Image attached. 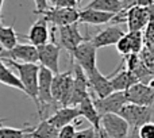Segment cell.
I'll list each match as a JSON object with an SVG mask.
<instances>
[{"instance_id":"1","label":"cell","mask_w":154,"mask_h":138,"mask_svg":"<svg viewBox=\"0 0 154 138\" xmlns=\"http://www.w3.org/2000/svg\"><path fill=\"white\" fill-rule=\"evenodd\" d=\"M11 68H14L18 72L19 79L22 80L24 85V93L31 99L37 106V110L39 112L41 104L38 99V81H39V69L41 67L34 62H18L11 58H3Z\"/></svg>"},{"instance_id":"2","label":"cell","mask_w":154,"mask_h":138,"mask_svg":"<svg viewBox=\"0 0 154 138\" xmlns=\"http://www.w3.org/2000/svg\"><path fill=\"white\" fill-rule=\"evenodd\" d=\"M73 80H75V73L73 71L60 72L54 74L53 85H51V95L56 102V104L62 106H69L70 98H72V89H73Z\"/></svg>"},{"instance_id":"3","label":"cell","mask_w":154,"mask_h":138,"mask_svg":"<svg viewBox=\"0 0 154 138\" xmlns=\"http://www.w3.org/2000/svg\"><path fill=\"white\" fill-rule=\"evenodd\" d=\"M118 114L123 117L130 127L133 129V133H138V129L142 125L150 122L153 115V110L150 106H141V104L126 103Z\"/></svg>"},{"instance_id":"4","label":"cell","mask_w":154,"mask_h":138,"mask_svg":"<svg viewBox=\"0 0 154 138\" xmlns=\"http://www.w3.org/2000/svg\"><path fill=\"white\" fill-rule=\"evenodd\" d=\"M54 73L50 69L45 68L41 65L39 69V81H38V99H39L41 110H39V117L41 119L43 118V108L51 104H56L51 95V85H53Z\"/></svg>"},{"instance_id":"5","label":"cell","mask_w":154,"mask_h":138,"mask_svg":"<svg viewBox=\"0 0 154 138\" xmlns=\"http://www.w3.org/2000/svg\"><path fill=\"white\" fill-rule=\"evenodd\" d=\"M39 15L46 16L51 24L61 27L77 23L80 19V11L76 7H49Z\"/></svg>"},{"instance_id":"6","label":"cell","mask_w":154,"mask_h":138,"mask_svg":"<svg viewBox=\"0 0 154 138\" xmlns=\"http://www.w3.org/2000/svg\"><path fill=\"white\" fill-rule=\"evenodd\" d=\"M101 131L112 138H128L130 125L119 114H104L101 115Z\"/></svg>"},{"instance_id":"7","label":"cell","mask_w":154,"mask_h":138,"mask_svg":"<svg viewBox=\"0 0 154 138\" xmlns=\"http://www.w3.org/2000/svg\"><path fill=\"white\" fill-rule=\"evenodd\" d=\"M96 52L97 48L92 43L91 38H87L81 45H79L70 54L75 58V64L80 65L85 71V73L96 68Z\"/></svg>"},{"instance_id":"8","label":"cell","mask_w":154,"mask_h":138,"mask_svg":"<svg viewBox=\"0 0 154 138\" xmlns=\"http://www.w3.org/2000/svg\"><path fill=\"white\" fill-rule=\"evenodd\" d=\"M0 58H11L18 62H39L38 48L32 43H18L11 50L0 49Z\"/></svg>"},{"instance_id":"9","label":"cell","mask_w":154,"mask_h":138,"mask_svg":"<svg viewBox=\"0 0 154 138\" xmlns=\"http://www.w3.org/2000/svg\"><path fill=\"white\" fill-rule=\"evenodd\" d=\"M95 106L101 115L118 114L126 103H128L126 91H114L106 98H93Z\"/></svg>"},{"instance_id":"10","label":"cell","mask_w":154,"mask_h":138,"mask_svg":"<svg viewBox=\"0 0 154 138\" xmlns=\"http://www.w3.org/2000/svg\"><path fill=\"white\" fill-rule=\"evenodd\" d=\"M39 64L50 69L54 74L60 73V56H61V45L54 41L48 42L42 46H38Z\"/></svg>"},{"instance_id":"11","label":"cell","mask_w":154,"mask_h":138,"mask_svg":"<svg viewBox=\"0 0 154 138\" xmlns=\"http://www.w3.org/2000/svg\"><path fill=\"white\" fill-rule=\"evenodd\" d=\"M73 73H75V80H73V89H72V98H70L69 106H79L85 98L91 95L89 93V81L85 71L80 65H73Z\"/></svg>"},{"instance_id":"12","label":"cell","mask_w":154,"mask_h":138,"mask_svg":"<svg viewBox=\"0 0 154 138\" xmlns=\"http://www.w3.org/2000/svg\"><path fill=\"white\" fill-rule=\"evenodd\" d=\"M126 96L128 103L152 107L154 103V88L150 84L138 81L126 91Z\"/></svg>"},{"instance_id":"13","label":"cell","mask_w":154,"mask_h":138,"mask_svg":"<svg viewBox=\"0 0 154 138\" xmlns=\"http://www.w3.org/2000/svg\"><path fill=\"white\" fill-rule=\"evenodd\" d=\"M60 31V45L68 50L70 54L73 53V50L79 45H81L87 38H84V35L80 33L77 23L68 24V26H61L58 27Z\"/></svg>"},{"instance_id":"14","label":"cell","mask_w":154,"mask_h":138,"mask_svg":"<svg viewBox=\"0 0 154 138\" xmlns=\"http://www.w3.org/2000/svg\"><path fill=\"white\" fill-rule=\"evenodd\" d=\"M30 43L38 46H42L45 43L49 42V38H50V33H49V20L46 16L39 15V18L34 22L31 27H30V31L27 34L23 35Z\"/></svg>"},{"instance_id":"15","label":"cell","mask_w":154,"mask_h":138,"mask_svg":"<svg viewBox=\"0 0 154 138\" xmlns=\"http://www.w3.org/2000/svg\"><path fill=\"white\" fill-rule=\"evenodd\" d=\"M87 76L88 81H89V87L96 92L97 98H106L109 93L114 92V87H112L109 76H104L97 69V67L92 69L91 72H88Z\"/></svg>"},{"instance_id":"16","label":"cell","mask_w":154,"mask_h":138,"mask_svg":"<svg viewBox=\"0 0 154 138\" xmlns=\"http://www.w3.org/2000/svg\"><path fill=\"white\" fill-rule=\"evenodd\" d=\"M126 23H127L128 31H142L146 29V26L150 22V15L146 7L135 5L131 7L130 10L126 11Z\"/></svg>"},{"instance_id":"17","label":"cell","mask_w":154,"mask_h":138,"mask_svg":"<svg viewBox=\"0 0 154 138\" xmlns=\"http://www.w3.org/2000/svg\"><path fill=\"white\" fill-rule=\"evenodd\" d=\"M125 34L126 33L123 31L122 27H119L118 24H114V26H108L104 30L99 31L97 34L91 38V41H92V43L96 48L100 49V48H106V46L116 45V42Z\"/></svg>"},{"instance_id":"18","label":"cell","mask_w":154,"mask_h":138,"mask_svg":"<svg viewBox=\"0 0 154 138\" xmlns=\"http://www.w3.org/2000/svg\"><path fill=\"white\" fill-rule=\"evenodd\" d=\"M79 117H81V114H80V110L77 106H62L53 115H50L48 121L53 123L56 127L61 129L64 126L69 125V123L76 122Z\"/></svg>"},{"instance_id":"19","label":"cell","mask_w":154,"mask_h":138,"mask_svg":"<svg viewBox=\"0 0 154 138\" xmlns=\"http://www.w3.org/2000/svg\"><path fill=\"white\" fill-rule=\"evenodd\" d=\"M120 68L122 67H119L115 72H112L109 74V79H111L114 91H127L134 84H137L139 80L133 71H128L127 68L120 71Z\"/></svg>"},{"instance_id":"20","label":"cell","mask_w":154,"mask_h":138,"mask_svg":"<svg viewBox=\"0 0 154 138\" xmlns=\"http://www.w3.org/2000/svg\"><path fill=\"white\" fill-rule=\"evenodd\" d=\"M115 14L106 12V11L95 10V8H88L84 7L80 11V19L79 22L85 24H93V26H100V24H106L114 19Z\"/></svg>"},{"instance_id":"21","label":"cell","mask_w":154,"mask_h":138,"mask_svg":"<svg viewBox=\"0 0 154 138\" xmlns=\"http://www.w3.org/2000/svg\"><path fill=\"white\" fill-rule=\"evenodd\" d=\"M77 107H79V110H80L81 117H84L85 119L91 123V126H93L97 131H100V129H101V125H100L101 114L97 111V108H96L92 95H89L88 98H85Z\"/></svg>"},{"instance_id":"22","label":"cell","mask_w":154,"mask_h":138,"mask_svg":"<svg viewBox=\"0 0 154 138\" xmlns=\"http://www.w3.org/2000/svg\"><path fill=\"white\" fill-rule=\"evenodd\" d=\"M0 83L24 92V85L22 83V80L19 79V76H16L14 73L11 67L3 58H0Z\"/></svg>"},{"instance_id":"23","label":"cell","mask_w":154,"mask_h":138,"mask_svg":"<svg viewBox=\"0 0 154 138\" xmlns=\"http://www.w3.org/2000/svg\"><path fill=\"white\" fill-rule=\"evenodd\" d=\"M60 129L56 127L53 123H50L48 119H41V122L34 127V130L27 137L34 138H58Z\"/></svg>"},{"instance_id":"24","label":"cell","mask_w":154,"mask_h":138,"mask_svg":"<svg viewBox=\"0 0 154 138\" xmlns=\"http://www.w3.org/2000/svg\"><path fill=\"white\" fill-rule=\"evenodd\" d=\"M14 23L11 26H3L0 23V49L11 50L18 45V34L14 29Z\"/></svg>"},{"instance_id":"25","label":"cell","mask_w":154,"mask_h":138,"mask_svg":"<svg viewBox=\"0 0 154 138\" xmlns=\"http://www.w3.org/2000/svg\"><path fill=\"white\" fill-rule=\"evenodd\" d=\"M88 8H95V10L106 11V12L118 14L122 10V0H92L88 5Z\"/></svg>"},{"instance_id":"26","label":"cell","mask_w":154,"mask_h":138,"mask_svg":"<svg viewBox=\"0 0 154 138\" xmlns=\"http://www.w3.org/2000/svg\"><path fill=\"white\" fill-rule=\"evenodd\" d=\"M32 130H34V126H24L22 129L2 126L0 127V138H26Z\"/></svg>"},{"instance_id":"27","label":"cell","mask_w":154,"mask_h":138,"mask_svg":"<svg viewBox=\"0 0 154 138\" xmlns=\"http://www.w3.org/2000/svg\"><path fill=\"white\" fill-rule=\"evenodd\" d=\"M127 37H128V41H130V45H131V52L139 54L143 50L145 35L142 34V31H128Z\"/></svg>"},{"instance_id":"28","label":"cell","mask_w":154,"mask_h":138,"mask_svg":"<svg viewBox=\"0 0 154 138\" xmlns=\"http://www.w3.org/2000/svg\"><path fill=\"white\" fill-rule=\"evenodd\" d=\"M115 46H116L118 53L122 54L123 57H126V56H128L130 53H133V52H131V45H130V41H128L127 34L123 35V37L116 42V45Z\"/></svg>"},{"instance_id":"29","label":"cell","mask_w":154,"mask_h":138,"mask_svg":"<svg viewBox=\"0 0 154 138\" xmlns=\"http://www.w3.org/2000/svg\"><path fill=\"white\" fill-rule=\"evenodd\" d=\"M139 138H154V122H147L138 129Z\"/></svg>"},{"instance_id":"30","label":"cell","mask_w":154,"mask_h":138,"mask_svg":"<svg viewBox=\"0 0 154 138\" xmlns=\"http://www.w3.org/2000/svg\"><path fill=\"white\" fill-rule=\"evenodd\" d=\"M80 122H76V123H69V125L64 126V127L60 129V134H58V138H75L76 136V126L79 125Z\"/></svg>"},{"instance_id":"31","label":"cell","mask_w":154,"mask_h":138,"mask_svg":"<svg viewBox=\"0 0 154 138\" xmlns=\"http://www.w3.org/2000/svg\"><path fill=\"white\" fill-rule=\"evenodd\" d=\"M75 138H100V131H97L93 126H91L84 130L76 131Z\"/></svg>"},{"instance_id":"32","label":"cell","mask_w":154,"mask_h":138,"mask_svg":"<svg viewBox=\"0 0 154 138\" xmlns=\"http://www.w3.org/2000/svg\"><path fill=\"white\" fill-rule=\"evenodd\" d=\"M34 3H35V11H34L35 15H39V14H42L43 11H46L50 7L48 0H34Z\"/></svg>"},{"instance_id":"33","label":"cell","mask_w":154,"mask_h":138,"mask_svg":"<svg viewBox=\"0 0 154 138\" xmlns=\"http://www.w3.org/2000/svg\"><path fill=\"white\" fill-rule=\"evenodd\" d=\"M79 0H57L54 7H77Z\"/></svg>"},{"instance_id":"34","label":"cell","mask_w":154,"mask_h":138,"mask_svg":"<svg viewBox=\"0 0 154 138\" xmlns=\"http://www.w3.org/2000/svg\"><path fill=\"white\" fill-rule=\"evenodd\" d=\"M154 0H137V5H141V7H147L150 5Z\"/></svg>"},{"instance_id":"35","label":"cell","mask_w":154,"mask_h":138,"mask_svg":"<svg viewBox=\"0 0 154 138\" xmlns=\"http://www.w3.org/2000/svg\"><path fill=\"white\" fill-rule=\"evenodd\" d=\"M147 11H149V15H150V20H154V2L150 5H147Z\"/></svg>"},{"instance_id":"36","label":"cell","mask_w":154,"mask_h":138,"mask_svg":"<svg viewBox=\"0 0 154 138\" xmlns=\"http://www.w3.org/2000/svg\"><path fill=\"white\" fill-rule=\"evenodd\" d=\"M100 138H112V137L107 136V134L104 133V131H101V130H100Z\"/></svg>"},{"instance_id":"37","label":"cell","mask_w":154,"mask_h":138,"mask_svg":"<svg viewBox=\"0 0 154 138\" xmlns=\"http://www.w3.org/2000/svg\"><path fill=\"white\" fill-rule=\"evenodd\" d=\"M48 2H49V4H50V7H54L56 3H57V0H48Z\"/></svg>"},{"instance_id":"38","label":"cell","mask_w":154,"mask_h":138,"mask_svg":"<svg viewBox=\"0 0 154 138\" xmlns=\"http://www.w3.org/2000/svg\"><path fill=\"white\" fill-rule=\"evenodd\" d=\"M4 122H7V119H5V118H0V127L3 126V123Z\"/></svg>"},{"instance_id":"39","label":"cell","mask_w":154,"mask_h":138,"mask_svg":"<svg viewBox=\"0 0 154 138\" xmlns=\"http://www.w3.org/2000/svg\"><path fill=\"white\" fill-rule=\"evenodd\" d=\"M3 3H4V0H0V15H2V8H3Z\"/></svg>"},{"instance_id":"40","label":"cell","mask_w":154,"mask_h":138,"mask_svg":"<svg viewBox=\"0 0 154 138\" xmlns=\"http://www.w3.org/2000/svg\"><path fill=\"white\" fill-rule=\"evenodd\" d=\"M149 84H150V85H152V87L154 88V77H153V80H152V81H150V83H149Z\"/></svg>"},{"instance_id":"41","label":"cell","mask_w":154,"mask_h":138,"mask_svg":"<svg viewBox=\"0 0 154 138\" xmlns=\"http://www.w3.org/2000/svg\"><path fill=\"white\" fill-rule=\"evenodd\" d=\"M26 138H34V137H26Z\"/></svg>"},{"instance_id":"42","label":"cell","mask_w":154,"mask_h":138,"mask_svg":"<svg viewBox=\"0 0 154 138\" xmlns=\"http://www.w3.org/2000/svg\"><path fill=\"white\" fill-rule=\"evenodd\" d=\"M81 2H82V0H79V3H81Z\"/></svg>"}]
</instances>
